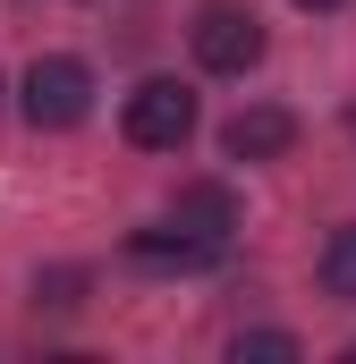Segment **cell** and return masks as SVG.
Segmentation results:
<instances>
[{
    "label": "cell",
    "mask_w": 356,
    "mask_h": 364,
    "mask_svg": "<svg viewBox=\"0 0 356 364\" xmlns=\"http://www.w3.org/2000/svg\"><path fill=\"white\" fill-rule=\"evenodd\" d=\"M187 43H195V60H204L212 77H246V68L263 60V17L238 9V0H212V9H195Z\"/></svg>",
    "instance_id": "1"
},
{
    "label": "cell",
    "mask_w": 356,
    "mask_h": 364,
    "mask_svg": "<svg viewBox=\"0 0 356 364\" xmlns=\"http://www.w3.org/2000/svg\"><path fill=\"white\" fill-rule=\"evenodd\" d=\"M127 144L136 153H178L187 136H195V93L178 85V77H145V85L127 93Z\"/></svg>",
    "instance_id": "2"
},
{
    "label": "cell",
    "mask_w": 356,
    "mask_h": 364,
    "mask_svg": "<svg viewBox=\"0 0 356 364\" xmlns=\"http://www.w3.org/2000/svg\"><path fill=\"white\" fill-rule=\"evenodd\" d=\"M85 110H93V68L85 60L51 51V60L26 68V119H34V127H77Z\"/></svg>",
    "instance_id": "3"
},
{
    "label": "cell",
    "mask_w": 356,
    "mask_h": 364,
    "mask_svg": "<svg viewBox=\"0 0 356 364\" xmlns=\"http://www.w3.org/2000/svg\"><path fill=\"white\" fill-rule=\"evenodd\" d=\"M297 144V119L280 110V102H255V110H238L229 127H221V153L229 161H280Z\"/></svg>",
    "instance_id": "4"
},
{
    "label": "cell",
    "mask_w": 356,
    "mask_h": 364,
    "mask_svg": "<svg viewBox=\"0 0 356 364\" xmlns=\"http://www.w3.org/2000/svg\"><path fill=\"white\" fill-rule=\"evenodd\" d=\"M170 220L195 229V237H221V246H229V229H238V195H229L221 178H195V186H178Z\"/></svg>",
    "instance_id": "5"
},
{
    "label": "cell",
    "mask_w": 356,
    "mask_h": 364,
    "mask_svg": "<svg viewBox=\"0 0 356 364\" xmlns=\"http://www.w3.org/2000/svg\"><path fill=\"white\" fill-rule=\"evenodd\" d=\"M127 255L153 263V272H204V263H221V237H195V229H136Z\"/></svg>",
    "instance_id": "6"
},
{
    "label": "cell",
    "mask_w": 356,
    "mask_h": 364,
    "mask_svg": "<svg viewBox=\"0 0 356 364\" xmlns=\"http://www.w3.org/2000/svg\"><path fill=\"white\" fill-rule=\"evenodd\" d=\"M323 288H331L340 305H356V220L323 237Z\"/></svg>",
    "instance_id": "7"
},
{
    "label": "cell",
    "mask_w": 356,
    "mask_h": 364,
    "mask_svg": "<svg viewBox=\"0 0 356 364\" xmlns=\"http://www.w3.org/2000/svg\"><path fill=\"white\" fill-rule=\"evenodd\" d=\"M246 356L288 364V356H297V339H288V331H238V364H246Z\"/></svg>",
    "instance_id": "8"
},
{
    "label": "cell",
    "mask_w": 356,
    "mask_h": 364,
    "mask_svg": "<svg viewBox=\"0 0 356 364\" xmlns=\"http://www.w3.org/2000/svg\"><path fill=\"white\" fill-rule=\"evenodd\" d=\"M297 9H340V0H297Z\"/></svg>",
    "instance_id": "9"
}]
</instances>
